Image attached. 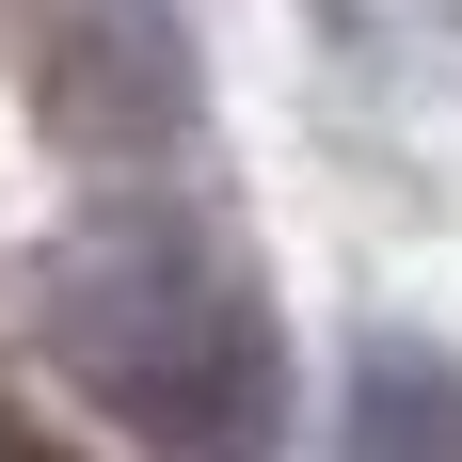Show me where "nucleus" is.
I'll use <instances>...</instances> for the list:
<instances>
[{"instance_id":"nucleus-1","label":"nucleus","mask_w":462,"mask_h":462,"mask_svg":"<svg viewBox=\"0 0 462 462\" xmlns=\"http://www.w3.org/2000/svg\"><path fill=\"white\" fill-rule=\"evenodd\" d=\"M32 335L48 367L80 383L112 430H143L160 462H255L272 447V303L239 287V255L208 224H80L64 255H48L32 287Z\"/></svg>"},{"instance_id":"nucleus-2","label":"nucleus","mask_w":462,"mask_h":462,"mask_svg":"<svg viewBox=\"0 0 462 462\" xmlns=\"http://www.w3.org/2000/svg\"><path fill=\"white\" fill-rule=\"evenodd\" d=\"M351 462H462V367L415 335H367L351 367Z\"/></svg>"}]
</instances>
